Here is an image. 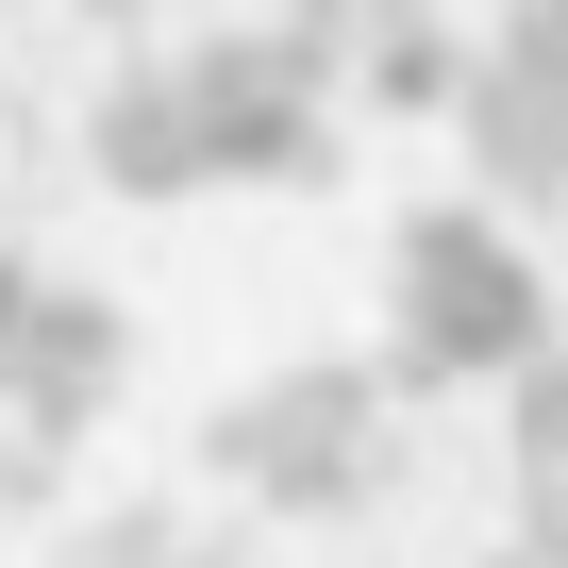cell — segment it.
<instances>
[{
  "label": "cell",
  "instance_id": "cell-1",
  "mask_svg": "<svg viewBox=\"0 0 568 568\" xmlns=\"http://www.w3.org/2000/svg\"><path fill=\"white\" fill-rule=\"evenodd\" d=\"M118 184H217V168H302L318 151V118H302V84H284L267 51H168L151 84H118Z\"/></svg>",
  "mask_w": 568,
  "mask_h": 568
},
{
  "label": "cell",
  "instance_id": "cell-2",
  "mask_svg": "<svg viewBox=\"0 0 568 568\" xmlns=\"http://www.w3.org/2000/svg\"><path fill=\"white\" fill-rule=\"evenodd\" d=\"M551 352V302L501 217H418L402 234V368L418 385H518Z\"/></svg>",
  "mask_w": 568,
  "mask_h": 568
},
{
  "label": "cell",
  "instance_id": "cell-3",
  "mask_svg": "<svg viewBox=\"0 0 568 568\" xmlns=\"http://www.w3.org/2000/svg\"><path fill=\"white\" fill-rule=\"evenodd\" d=\"M535 485H551V501H568V368H551V385H535Z\"/></svg>",
  "mask_w": 568,
  "mask_h": 568
},
{
  "label": "cell",
  "instance_id": "cell-4",
  "mask_svg": "<svg viewBox=\"0 0 568 568\" xmlns=\"http://www.w3.org/2000/svg\"><path fill=\"white\" fill-rule=\"evenodd\" d=\"M501 568H518V551H501Z\"/></svg>",
  "mask_w": 568,
  "mask_h": 568
}]
</instances>
